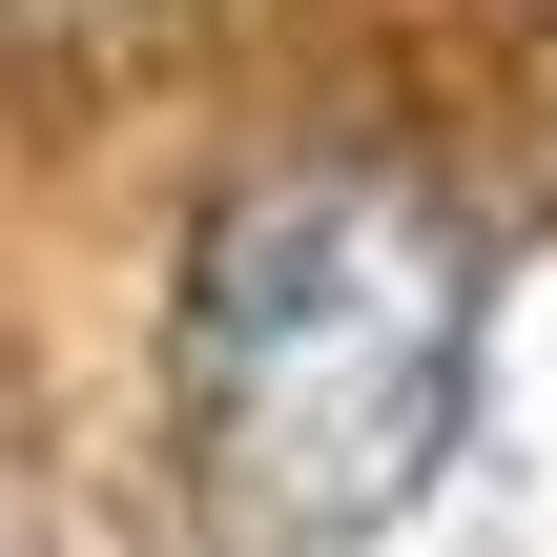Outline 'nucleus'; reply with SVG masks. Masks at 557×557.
Instances as JSON below:
<instances>
[{
  "label": "nucleus",
  "mask_w": 557,
  "mask_h": 557,
  "mask_svg": "<svg viewBox=\"0 0 557 557\" xmlns=\"http://www.w3.org/2000/svg\"><path fill=\"white\" fill-rule=\"evenodd\" d=\"M496 227L413 145H269L165 289V475L207 557H372L475 434Z\"/></svg>",
  "instance_id": "nucleus-1"
}]
</instances>
